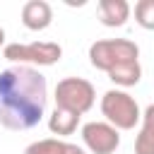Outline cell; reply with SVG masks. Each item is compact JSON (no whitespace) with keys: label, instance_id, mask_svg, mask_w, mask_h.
<instances>
[{"label":"cell","instance_id":"obj_9","mask_svg":"<svg viewBox=\"0 0 154 154\" xmlns=\"http://www.w3.org/2000/svg\"><path fill=\"white\" fill-rule=\"evenodd\" d=\"M24 154H84V149L72 144V142L58 140V137H46V140L31 142L24 149Z\"/></svg>","mask_w":154,"mask_h":154},{"label":"cell","instance_id":"obj_10","mask_svg":"<svg viewBox=\"0 0 154 154\" xmlns=\"http://www.w3.org/2000/svg\"><path fill=\"white\" fill-rule=\"evenodd\" d=\"M135 154H154V103L142 113V128L135 137Z\"/></svg>","mask_w":154,"mask_h":154},{"label":"cell","instance_id":"obj_11","mask_svg":"<svg viewBox=\"0 0 154 154\" xmlns=\"http://www.w3.org/2000/svg\"><path fill=\"white\" fill-rule=\"evenodd\" d=\"M79 125V116L77 113H70V111H63V108H55L48 118V130L58 137H67L77 130Z\"/></svg>","mask_w":154,"mask_h":154},{"label":"cell","instance_id":"obj_4","mask_svg":"<svg viewBox=\"0 0 154 154\" xmlns=\"http://www.w3.org/2000/svg\"><path fill=\"white\" fill-rule=\"evenodd\" d=\"M101 113L116 130H132L142 118L137 101L123 89H108L101 96Z\"/></svg>","mask_w":154,"mask_h":154},{"label":"cell","instance_id":"obj_2","mask_svg":"<svg viewBox=\"0 0 154 154\" xmlns=\"http://www.w3.org/2000/svg\"><path fill=\"white\" fill-rule=\"evenodd\" d=\"M89 63L118 87H135L142 77L140 48L130 38H103L89 46Z\"/></svg>","mask_w":154,"mask_h":154},{"label":"cell","instance_id":"obj_6","mask_svg":"<svg viewBox=\"0 0 154 154\" xmlns=\"http://www.w3.org/2000/svg\"><path fill=\"white\" fill-rule=\"evenodd\" d=\"M82 140L91 154H113L120 144V135L111 123L91 120L82 125Z\"/></svg>","mask_w":154,"mask_h":154},{"label":"cell","instance_id":"obj_8","mask_svg":"<svg viewBox=\"0 0 154 154\" xmlns=\"http://www.w3.org/2000/svg\"><path fill=\"white\" fill-rule=\"evenodd\" d=\"M99 19L103 26H123L130 19L128 0H99Z\"/></svg>","mask_w":154,"mask_h":154},{"label":"cell","instance_id":"obj_3","mask_svg":"<svg viewBox=\"0 0 154 154\" xmlns=\"http://www.w3.org/2000/svg\"><path fill=\"white\" fill-rule=\"evenodd\" d=\"M96 101L94 84L84 77H65L55 84V108L70 111V113H87Z\"/></svg>","mask_w":154,"mask_h":154},{"label":"cell","instance_id":"obj_12","mask_svg":"<svg viewBox=\"0 0 154 154\" xmlns=\"http://www.w3.org/2000/svg\"><path fill=\"white\" fill-rule=\"evenodd\" d=\"M135 22L142 29L154 31V0H140L135 5Z\"/></svg>","mask_w":154,"mask_h":154},{"label":"cell","instance_id":"obj_1","mask_svg":"<svg viewBox=\"0 0 154 154\" xmlns=\"http://www.w3.org/2000/svg\"><path fill=\"white\" fill-rule=\"evenodd\" d=\"M46 77L29 65H12L0 72V125L7 130H29L38 125L46 111Z\"/></svg>","mask_w":154,"mask_h":154},{"label":"cell","instance_id":"obj_7","mask_svg":"<svg viewBox=\"0 0 154 154\" xmlns=\"http://www.w3.org/2000/svg\"><path fill=\"white\" fill-rule=\"evenodd\" d=\"M53 22V7L46 0H29L22 7V24L31 31H43Z\"/></svg>","mask_w":154,"mask_h":154},{"label":"cell","instance_id":"obj_5","mask_svg":"<svg viewBox=\"0 0 154 154\" xmlns=\"http://www.w3.org/2000/svg\"><path fill=\"white\" fill-rule=\"evenodd\" d=\"M2 55L17 65H55L63 55V48L55 41H34V43H7Z\"/></svg>","mask_w":154,"mask_h":154},{"label":"cell","instance_id":"obj_13","mask_svg":"<svg viewBox=\"0 0 154 154\" xmlns=\"http://www.w3.org/2000/svg\"><path fill=\"white\" fill-rule=\"evenodd\" d=\"M2 43H5V29L0 26V46H2Z\"/></svg>","mask_w":154,"mask_h":154}]
</instances>
